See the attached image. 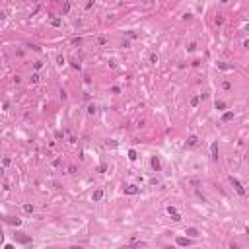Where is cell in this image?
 I'll return each mask as SVG.
<instances>
[{
  "instance_id": "6da1fadb",
  "label": "cell",
  "mask_w": 249,
  "mask_h": 249,
  "mask_svg": "<svg viewBox=\"0 0 249 249\" xmlns=\"http://www.w3.org/2000/svg\"><path fill=\"white\" fill-rule=\"evenodd\" d=\"M230 183L234 185V189H236V191H237V195H241V197H245V189H243V185H241L239 181H237L236 177H234V175H232V177H230Z\"/></svg>"
},
{
  "instance_id": "7a4b0ae2",
  "label": "cell",
  "mask_w": 249,
  "mask_h": 249,
  "mask_svg": "<svg viewBox=\"0 0 249 249\" xmlns=\"http://www.w3.org/2000/svg\"><path fill=\"white\" fill-rule=\"evenodd\" d=\"M14 239H16L18 243H22V245L31 243V237L29 236H23V234H14Z\"/></svg>"
},
{
  "instance_id": "3957f363",
  "label": "cell",
  "mask_w": 249,
  "mask_h": 249,
  "mask_svg": "<svg viewBox=\"0 0 249 249\" xmlns=\"http://www.w3.org/2000/svg\"><path fill=\"white\" fill-rule=\"evenodd\" d=\"M150 166H152L154 171H162V164H160V158H158V156H152V160H150Z\"/></svg>"
},
{
  "instance_id": "277c9868",
  "label": "cell",
  "mask_w": 249,
  "mask_h": 249,
  "mask_svg": "<svg viewBox=\"0 0 249 249\" xmlns=\"http://www.w3.org/2000/svg\"><path fill=\"white\" fill-rule=\"evenodd\" d=\"M138 193V187L136 185H127L125 187V195H136Z\"/></svg>"
},
{
  "instance_id": "5b68a950",
  "label": "cell",
  "mask_w": 249,
  "mask_h": 249,
  "mask_svg": "<svg viewBox=\"0 0 249 249\" xmlns=\"http://www.w3.org/2000/svg\"><path fill=\"white\" fill-rule=\"evenodd\" d=\"M210 152H212V160H218V142L210 144Z\"/></svg>"
},
{
  "instance_id": "8992f818",
  "label": "cell",
  "mask_w": 249,
  "mask_h": 249,
  "mask_svg": "<svg viewBox=\"0 0 249 249\" xmlns=\"http://www.w3.org/2000/svg\"><path fill=\"white\" fill-rule=\"evenodd\" d=\"M177 245L187 247V245H191V239H189V237H177Z\"/></svg>"
},
{
  "instance_id": "52a82bcc",
  "label": "cell",
  "mask_w": 249,
  "mask_h": 249,
  "mask_svg": "<svg viewBox=\"0 0 249 249\" xmlns=\"http://www.w3.org/2000/svg\"><path fill=\"white\" fill-rule=\"evenodd\" d=\"M185 234H187V236H191V237H199V236H201L197 228H187V232H185Z\"/></svg>"
},
{
  "instance_id": "ba28073f",
  "label": "cell",
  "mask_w": 249,
  "mask_h": 249,
  "mask_svg": "<svg viewBox=\"0 0 249 249\" xmlns=\"http://www.w3.org/2000/svg\"><path fill=\"white\" fill-rule=\"evenodd\" d=\"M6 224H12V226H20V224H22V220H20V218H12V216H8V218H6Z\"/></svg>"
},
{
  "instance_id": "9c48e42d",
  "label": "cell",
  "mask_w": 249,
  "mask_h": 249,
  "mask_svg": "<svg viewBox=\"0 0 249 249\" xmlns=\"http://www.w3.org/2000/svg\"><path fill=\"white\" fill-rule=\"evenodd\" d=\"M197 142H199V136H195V134L187 138V146H197Z\"/></svg>"
},
{
  "instance_id": "30bf717a",
  "label": "cell",
  "mask_w": 249,
  "mask_h": 249,
  "mask_svg": "<svg viewBox=\"0 0 249 249\" xmlns=\"http://www.w3.org/2000/svg\"><path fill=\"white\" fill-rule=\"evenodd\" d=\"M92 199H93V201H101V199H103V191H101V189H97V191H93Z\"/></svg>"
},
{
  "instance_id": "8fae6325",
  "label": "cell",
  "mask_w": 249,
  "mask_h": 249,
  "mask_svg": "<svg viewBox=\"0 0 249 249\" xmlns=\"http://www.w3.org/2000/svg\"><path fill=\"white\" fill-rule=\"evenodd\" d=\"M232 119H234V113H232V111H226V113L222 115V123H228V121H232Z\"/></svg>"
},
{
  "instance_id": "7c38bea8",
  "label": "cell",
  "mask_w": 249,
  "mask_h": 249,
  "mask_svg": "<svg viewBox=\"0 0 249 249\" xmlns=\"http://www.w3.org/2000/svg\"><path fill=\"white\" fill-rule=\"evenodd\" d=\"M128 160H131V162H136V160H138V154H136V150H128Z\"/></svg>"
},
{
  "instance_id": "4fadbf2b",
  "label": "cell",
  "mask_w": 249,
  "mask_h": 249,
  "mask_svg": "<svg viewBox=\"0 0 249 249\" xmlns=\"http://www.w3.org/2000/svg\"><path fill=\"white\" fill-rule=\"evenodd\" d=\"M33 210H35L33 204H23V212H25V214H33Z\"/></svg>"
},
{
  "instance_id": "5bb4252c",
  "label": "cell",
  "mask_w": 249,
  "mask_h": 249,
  "mask_svg": "<svg viewBox=\"0 0 249 249\" xmlns=\"http://www.w3.org/2000/svg\"><path fill=\"white\" fill-rule=\"evenodd\" d=\"M214 107H216L218 111H224V109H226V103H224V101H216V103H214Z\"/></svg>"
},
{
  "instance_id": "9a60e30c",
  "label": "cell",
  "mask_w": 249,
  "mask_h": 249,
  "mask_svg": "<svg viewBox=\"0 0 249 249\" xmlns=\"http://www.w3.org/2000/svg\"><path fill=\"white\" fill-rule=\"evenodd\" d=\"M57 64H58V66H64V64H66V58L62 57V55H58V57H57Z\"/></svg>"
},
{
  "instance_id": "2e32d148",
  "label": "cell",
  "mask_w": 249,
  "mask_h": 249,
  "mask_svg": "<svg viewBox=\"0 0 249 249\" xmlns=\"http://www.w3.org/2000/svg\"><path fill=\"white\" fill-rule=\"evenodd\" d=\"M222 88L226 90V92H230V90H232V84L228 82V80H224V82H222Z\"/></svg>"
},
{
  "instance_id": "e0dca14e",
  "label": "cell",
  "mask_w": 249,
  "mask_h": 249,
  "mask_svg": "<svg viewBox=\"0 0 249 249\" xmlns=\"http://www.w3.org/2000/svg\"><path fill=\"white\" fill-rule=\"evenodd\" d=\"M39 78H41V76L37 74V72H33V74H31V84H37V82H39Z\"/></svg>"
},
{
  "instance_id": "ac0fdd59",
  "label": "cell",
  "mask_w": 249,
  "mask_h": 249,
  "mask_svg": "<svg viewBox=\"0 0 249 249\" xmlns=\"http://www.w3.org/2000/svg\"><path fill=\"white\" fill-rule=\"evenodd\" d=\"M51 23H53V25H55V27H58V25H61V20H58V18H55V16H53V18H51Z\"/></svg>"
},
{
  "instance_id": "d6986e66",
  "label": "cell",
  "mask_w": 249,
  "mask_h": 249,
  "mask_svg": "<svg viewBox=\"0 0 249 249\" xmlns=\"http://www.w3.org/2000/svg\"><path fill=\"white\" fill-rule=\"evenodd\" d=\"M33 68L35 70H41V68H43V62H41V61H35L33 62Z\"/></svg>"
},
{
  "instance_id": "ffe728a7",
  "label": "cell",
  "mask_w": 249,
  "mask_h": 249,
  "mask_svg": "<svg viewBox=\"0 0 249 249\" xmlns=\"http://www.w3.org/2000/svg\"><path fill=\"white\" fill-rule=\"evenodd\" d=\"M97 171H99V173H105V171H107V164H99Z\"/></svg>"
},
{
  "instance_id": "44dd1931",
  "label": "cell",
  "mask_w": 249,
  "mask_h": 249,
  "mask_svg": "<svg viewBox=\"0 0 249 249\" xmlns=\"http://www.w3.org/2000/svg\"><path fill=\"white\" fill-rule=\"evenodd\" d=\"M214 22H216V25H222V23H224V18H222V16H216Z\"/></svg>"
},
{
  "instance_id": "7402d4cb",
  "label": "cell",
  "mask_w": 249,
  "mask_h": 249,
  "mask_svg": "<svg viewBox=\"0 0 249 249\" xmlns=\"http://www.w3.org/2000/svg\"><path fill=\"white\" fill-rule=\"evenodd\" d=\"M171 220H173V222H181V216L177 214V212H173V214H171Z\"/></svg>"
},
{
  "instance_id": "603a6c76",
  "label": "cell",
  "mask_w": 249,
  "mask_h": 249,
  "mask_svg": "<svg viewBox=\"0 0 249 249\" xmlns=\"http://www.w3.org/2000/svg\"><path fill=\"white\" fill-rule=\"evenodd\" d=\"M150 62H152V64H156V62H158V55H156V53L150 55Z\"/></svg>"
},
{
  "instance_id": "cb8c5ba5",
  "label": "cell",
  "mask_w": 249,
  "mask_h": 249,
  "mask_svg": "<svg viewBox=\"0 0 249 249\" xmlns=\"http://www.w3.org/2000/svg\"><path fill=\"white\" fill-rule=\"evenodd\" d=\"M88 115H96V105H90L88 107Z\"/></svg>"
},
{
  "instance_id": "d4e9b609",
  "label": "cell",
  "mask_w": 249,
  "mask_h": 249,
  "mask_svg": "<svg viewBox=\"0 0 249 249\" xmlns=\"http://www.w3.org/2000/svg\"><path fill=\"white\" fill-rule=\"evenodd\" d=\"M199 101H201V97H193V99H191V105H193V107H197Z\"/></svg>"
},
{
  "instance_id": "484cf974",
  "label": "cell",
  "mask_w": 249,
  "mask_h": 249,
  "mask_svg": "<svg viewBox=\"0 0 249 249\" xmlns=\"http://www.w3.org/2000/svg\"><path fill=\"white\" fill-rule=\"evenodd\" d=\"M105 43H107V41H105V37H99V39H97V45H101V47H103Z\"/></svg>"
},
{
  "instance_id": "4316f807",
  "label": "cell",
  "mask_w": 249,
  "mask_h": 249,
  "mask_svg": "<svg viewBox=\"0 0 249 249\" xmlns=\"http://www.w3.org/2000/svg\"><path fill=\"white\" fill-rule=\"evenodd\" d=\"M167 212H169V214H173V212H177V210H175V206H167Z\"/></svg>"
},
{
  "instance_id": "83f0119b",
  "label": "cell",
  "mask_w": 249,
  "mask_h": 249,
  "mask_svg": "<svg viewBox=\"0 0 249 249\" xmlns=\"http://www.w3.org/2000/svg\"><path fill=\"white\" fill-rule=\"evenodd\" d=\"M72 68H76V70H80V62H76V61H74V62H72Z\"/></svg>"
},
{
  "instance_id": "f1b7e54d",
  "label": "cell",
  "mask_w": 249,
  "mask_h": 249,
  "mask_svg": "<svg viewBox=\"0 0 249 249\" xmlns=\"http://www.w3.org/2000/svg\"><path fill=\"white\" fill-rule=\"evenodd\" d=\"M218 66H220V68H224V70H228V68H230V66H228V64H224V62H218Z\"/></svg>"
},
{
  "instance_id": "f546056e",
  "label": "cell",
  "mask_w": 249,
  "mask_h": 249,
  "mask_svg": "<svg viewBox=\"0 0 249 249\" xmlns=\"http://www.w3.org/2000/svg\"><path fill=\"white\" fill-rule=\"evenodd\" d=\"M68 12H70V4L66 2V4H64V14H68Z\"/></svg>"
},
{
  "instance_id": "4dcf8cb0",
  "label": "cell",
  "mask_w": 249,
  "mask_h": 249,
  "mask_svg": "<svg viewBox=\"0 0 249 249\" xmlns=\"http://www.w3.org/2000/svg\"><path fill=\"white\" fill-rule=\"evenodd\" d=\"M4 18H6V12H4V10H0V20H4Z\"/></svg>"
},
{
  "instance_id": "1f68e13d",
  "label": "cell",
  "mask_w": 249,
  "mask_h": 249,
  "mask_svg": "<svg viewBox=\"0 0 249 249\" xmlns=\"http://www.w3.org/2000/svg\"><path fill=\"white\" fill-rule=\"evenodd\" d=\"M220 2H222V4H228V0H220Z\"/></svg>"
},
{
  "instance_id": "d6a6232c",
  "label": "cell",
  "mask_w": 249,
  "mask_h": 249,
  "mask_svg": "<svg viewBox=\"0 0 249 249\" xmlns=\"http://www.w3.org/2000/svg\"><path fill=\"white\" fill-rule=\"evenodd\" d=\"M142 2H148V0H142Z\"/></svg>"
},
{
  "instance_id": "836d02e7",
  "label": "cell",
  "mask_w": 249,
  "mask_h": 249,
  "mask_svg": "<svg viewBox=\"0 0 249 249\" xmlns=\"http://www.w3.org/2000/svg\"><path fill=\"white\" fill-rule=\"evenodd\" d=\"M35 2H37V0H35Z\"/></svg>"
}]
</instances>
